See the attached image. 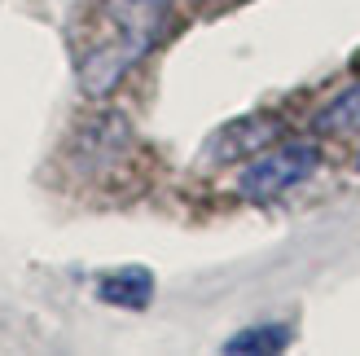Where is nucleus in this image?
<instances>
[{
	"label": "nucleus",
	"instance_id": "nucleus-9",
	"mask_svg": "<svg viewBox=\"0 0 360 356\" xmlns=\"http://www.w3.org/2000/svg\"><path fill=\"white\" fill-rule=\"evenodd\" d=\"M356 70H360V62H356Z\"/></svg>",
	"mask_w": 360,
	"mask_h": 356
},
{
	"label": "nucleus",
	"instance_id": "nucleus-3",
	"mask_svg": "<svg viewBox=\"0 0 360 356\" xmlns=\"http://www.w3.org/2000/svg\"><path fill=\"white\" fill-rule=\"evenodd\" d=\"M268 141H277V123L273 119H238L224 132H215V141L207 146L211 163H233V158H255L259 150H268Z\"/></svg>",
	"mask_w": 360,
	"mask_h": 356
},
{
	"label": "nucleus",
	"instance_id": "nucleus-4",
	"mask_svg": "<svg viewBox=\"0 0 360 356\" xmlns=\"http://www.w3.org/2000/svg\"><path fill=\"white\" fill-rule=\"evenodd\" d=\"M97 299L115 308H146L154 299V273L146 264H128V269H115L97 281Z\"/></svg>",
	"mask_w": 360,
	"mask_h": 356
},
{
	"label": "nucleus",
	"instance_id": "nucleus-2",
	"mask_svg": "<svg viewBox=\"0 0 360 356\" xmlns=\"http://www.w3.org/2000/svg\"><path fill=\"white\" fill-rule=\"evenodd\" d=\"M321 167V150L312 141H285V146L273 150H259L238 176V193L250 203H268V198H281L285 189L303 185L308 176Z\"/></svg>",
	"mask_w": 360,
	"mask_h": 356
},
{
	"label": "nucleus",
	"instance_id": "nucleus-5",
	"mask_svg": "<svg viewBox=\"0 0 360 356\" xmlns=\"http://www.w3.org/2000/svg\"><path fill=\"white\" fill-rule=\"evenodd\" d=\"M312 128L321 136H356L360 132V84L343 88L330 106H321L316 119H312Z\"/></svg>",
	"mask_w": 360,
	"mask_h": 356
},
{
	"label": "nucleus",
	"instance_id": "nucleus-7",
	"mask_svg": "<svg viewBox=\"0 0 360 356\" xmlns=\"http://www.w3.org/2000/svg\"><path fill=\"white\" fill-rule=\"evenodd\" d=\"M141 5H154V9H167L172 0H141Z\"/></svg>",
	"mask_w": 360,
	"mask_h": 356
},
{
	"label": "nucleus",
	"instance_id": "nucleus-1",
	"mask_svg": "<svg viewBox=\"0 0 360 356\" xmlns=\"http://www.w3.org/2000/svg\"><path fill=\"white\" fill-rule=\"evenodd\" d=\"M167 9L141 0H105L93 18V35L79 49V88L88 97H110L119 80L146 58L158 40Z\"/></svg>",
	"mask_w": 360,
	"mask_h": 356
},
{
	"label": "nucleus",
	"instance_id": "nucleus-8",
	"mask_svg": "<svg viewBox=\"0 0 360 356\" xmlns=\"http://www.w3.org/2000/svg\"><path fill=\"white\" fill-rule=\"evenodd\" d=\"M356 167H360V154H356Z\"/></svg>",
	"mask_w": 360,
	"mask_h": 356
},
{
	"label": "nucleus",
	"instance_id": "nucleus-6",
	"mask_svg": "<svg viewBox=\"0 0 360 356\" xmlns=\"http://www.w3.org/2000/svg\"><path fill=\"white\" fill-rule=\"evenodd\" d=\"M290 343V326H250L242 334L224 339V352L233 356H259V352H281Z\"/></svg>",
	"mask_w": 360,
	"mask_h": 356
}]
</instances>
